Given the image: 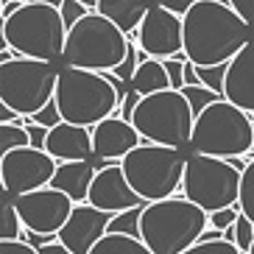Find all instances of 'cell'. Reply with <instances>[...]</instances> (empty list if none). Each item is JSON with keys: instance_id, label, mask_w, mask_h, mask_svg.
Segmentation results:
<instances>
[{"instance_id": "ffe728a7", "label": "cell", "mask_w": 254, "mask_h": 254, "mask_svg": "<svg viewBox=\"0 0 254 254\" xmlns=\"http://www.w3.org/2000/svg\"><path fill=\"white\" fill-rule=\"evenodd\" d=\"M154 0H98V14H104L106 20H112L126 37H131L140 23L145 20L148 8Z\"/></svg>"}, {"instance_id": "60d3db41", "label": "cell", "mask_w": 254, "mask_h": 254, "mask_svg": "<svg viewBox=\"0 0 254 254\" xmlns=\"http://www.w3.org/2000/svg\"><path fill=\"white\" fill-rule=\"evenodd\" d=\"M23 115H17L11 106H6V104H0V123H23Z\"/></svg>"}, {"instance_id": "484cf974", "label": "cell", "mask_w": 254, "mask_h": 254, "mask_svg": "<svg viewBox=\"0 0 254 254\" xmlns=\"http://www.w3.org/2000/svg\"><path fill=\"white\" fill-rule=\"evenodd\" d=\"M145 207V204H142ZM142 207L126 209V212H118L112 215V224H109V232H118V235H128V238H140V221H142ZM142 240V238H140Z\"/></svg>"}, {"instance_id": "f546056e", "label": "cell", "mask_w": 254, "mask_h": 254, "mask_svg": "<svg viewBox=\"0 0 254 254\" xmlns=\"http://www.w3.org/2000/svg\"><path fill=\"white\" fill-rule=\"evenodd\" d=\"M182 254H243L232 240H212V243H195V246H190L187 252Z\"/></svg>"}, {"instance_id": "5b68a950", "label": "cell", "mask_w": 254, "mask_h": 254, "mask_svg": "<svg viewBox=\"0 0 254 254\" xmlns=\"http://www.w3.org/2000/svg\"><path fill=\"white\" fill-rule=\"evenodd\" d=\"M190 151L218 159L249 157L254 151V118L221 98L195 118Z\"/></svg>"}, {"instance_id": "7c38bea8", "label": "cell", "mask_w": 254, "mask_h": 254, "mask_svg": "<svg viewBox=\"0 0 254 254\" xmlns=\"http://www.w3.org/2000/svg\"><path fill=\"white\" fill-rule=\"evenodd\" d=\"M14 201L25 229L39 232V235H56V238H59L62 226L70 221L75 209L73 198L62 190H56V187H42V190H34V193L17 195Z\"/></svg>"}, {"instance_id": "cb8c5ba5", "label": "cell", "mask_w": 254, "mask_h": 254, "mask_svg": "<svg viewBox=\"0 0 254 254\" xmlns=\"http://www.w3.org/2000/svg\"><path fill=\"white\" fill-rule=\"evenodd\" d=\"M31 145V134L23 123H0V157L8 151L17 148H28Z\"/></svg>"}, {"instance_id": "7a4b0ae2", "label": "cell", "mask_w": 254, "mask_h": 254, "mask_svg": "<svg viewBox=\"0 0 254 254\" xmlns=\"http://www.w3.org/2000/svg\"><path fill=\"white\" fill-rule=\"evenodd\" d=\"M67 42V25L62 11L45 3H23L14 14L0 17V51L42 62H62Z\"/></svg>"}, {"instance_id": "e575fe53", "label": "cell", "mask_w": 254, "mask_h": 254, "mask_svg": "<svg viewBox=\"0 0 254 254\" xmlns=\"http://www.w3.org/2000/svg\"><path fill=\"white\" fill-rule=\"evenodd\" d=\"M23 126L28 128V134H31V145H34V148H42V151H45L48 131H51V128H45V126H39V123H34L31 118L23 120Z\"/></svg>"}, {"instance_id": "bcb514c9", "label": "cell", "mask_w": 254, "mask_h": 254, "mask_svg": "<svg viewBox=\"0 0 254 254\" xmlns=\"http://www.w3.org/2000/svg\"><path fill=\"white\" fill-rule=\"evenodd\" d=\"M249 254H254V246H252V252H249Z\"/></svg>"}, {"instance_id": "f6af8a7d", "label": "cell", "mask_w": 254, "mask_h": 254, "mask_svg": "<svg viewBox=\"0 0 254 254\" xmlns=\"http://www.w3.org/2000/svg\"><path fill=\"white\" fill-rule=\"evenodd\" d=\"M78 3H84L90 11H95V8H98V0H78Z\"/></svg>"}, {"instance_id": "74e56055", "label": "cell", "mask_w": 254, "mask_h": 254, "mask_svg": "<svg viewBox=\"0 0 254 254\" xmlns=\"http://www.w3.org/2000/svg\"><path fill=\"white\" fill-rule=\"evenodd\" d=\"M157 6H162V8H168V11H173V14H179V17H185L190 8L195 6V3H201V0H154Z\"/></svg>"}, {"instance_id": "6da1fadb", "label": "cell", "mask_w": 254, "mask_h": 254, "mask_svg": "<svg viewBox=\"0 0 254 254\" xmlns=\"http://www.w3.org/2000/svg\"><path fill=\"white\" fill-rule=\"evenodd\" d=\"M185 56L198 67L229 64L243 45L254 39V28L221 0H201L185 17Z\"/></svg>"}, {"instance_id": "7dc6e473", "label": "cell", "mask_w": 254, "mask_h": 254, "mask_svg": "<svg viewBox=\"0 0 254 254\" xmlns=\"http://www.w3.org/2000/svg\"><path fill=\"white\" fill-rule=\"evenodd\" d=\"M23 3H25V0H23Z\"/></svg>"}, {"instance_id": "8992f818", "label": "cell", "mask_w": 254, "mask_h": 254, "mask_svg": "<svg viewBox=\"0 0 254 254\" xmlns=\"http://www.w3.org/2000/svg\"><path fill=\"white\" fill-rule=\"evenodd\" d=\"M128 37L112 20L90 11L81 23L67 31V42L62 53V67H81L95 73H115L126 59Z\"/></svg>"}, {"instance_id": "30bf717a", "label": "cell", "mask_w": 254, "mask_h": 254, "mask_svg": "<svg viewBox=\"0 0 254 254\" xmlns=\"http://www.w3.org/2000/svg\"><path fill=\"white\" fill-rule=\"evenodd\" d=\"M240 179H243V171H238L232 159L193 154V157H187L182 190H185V198H190L195 207H201L207 215H212L218 209L238 207Z\"/></svg>"}, {"instance_id": "c3c4849f", "label": "cell", "mask_w": 254, "mask_h": 254, "mask_svg": "<svg viewBox=\"0 0 254 254\" xmlns=\"http://www.w3.org/2000/svg\"><path fill=\"white\" fill-rule=\"evenodd\" d=\"M252 118H254V115H252Z\"/></svg>"}, {"instance_id": "b9f144b4", "label": "cell", "mask_w": 254, "mask_h": 254, "mask_svg": "<svg viewBox=\"0 0 254 254\" xmlns=\"http://www.w3.org/2000/svg\"><path fill=\"white\" fill-rule=\"evenodd\" d=\"M39 254H73L64 243H59V240H53V243H48V246L39 249Z\"/></svg>"}, {"instance_id": "7402d4cb", "label": "cell", "mask_w": 254, "mask_h": 254, "mask_svg": "<svg viewBox=\"0 0 254 254\" xmlns=\"http://www.w3.org/2000/svg\"><path fill=\"white\" fill-rule=\"evenodd\" d=\"M90 254H154L140 238H128L118 232H106L104 238L95 243Z\"/></svg>"}, {"instance_id": "52a82bcc", "label": "cell", "mask_w": 254, "mask_h": 254, "mask_svg": "<svg viewBox=\"0 0 254 254\" xmlns=\"http://www.w3.org/2000/svg\"><path fill=\"white\" fill-rule=\"evenodd\" d=\"M187 154L182 148H168L157 142H142L128 157H123L120 168L126 173L128 185L134 187L145 204L173 198L185 179Z\"/></svg>"}, {"instance_id": "ba28073f", "label": "cell", "mask_w": 254, "mask_h": 254, "mask_svg": "<svg viewBox=\"0 0 254 254\" xmlns=\"http://www.w3.org/2000/svg\"><path fill=\"white\" fill-rule=\"evenodd\" d=\"M134 128L145 142H157L168 148H190V137L195 126V112L182 90H162L145 95L137 106Z\"/></svg>"}, {"instance_id": "8fae6325", "label": "cell", "mask_w": 254, "mask_h": 254, "mask_svg": "<svg viewBox=\"0 0 254 254\" xmlns=\"http://www.w3.org/2000/svg\"><path fill=\"white\" fill-rule=\"evenodd\" d=\"M59 162L42 148H17L0 157V187L11 195H25L51 187Z\"/></svg>"}, {"instance_id": "277c9868", "label": "cell", "mask_w": 254, "mask_h": 254, "mask_svg": "<svg viewBox=\"0 0 254 254\" xmlns=\"http://www.w3.org/2000/svg\"><path fill=\"white\" fill-rule=\"evenodd\" d=\"M56 106L62 120L95 128L98 123L115 118L120 112V98L104 73L81 67H59L56 81Z\"/></svg>"}, {"instance_id": "836d02e7", "label": "cell", "mask_w": 254, "mask_h": 254, "mask_svg": "<svg viewBox=\"0 0 254 254\" xmlns=\"http://www.w3.org/2000/svg\"><path fill=\"white\" fill-rule=\"evenodd\" d=\"M31 120L39 123V126H45V128L59 126V123H62V112H59V106H56V101H51V104H48L45 109H39L37 115H31Z\"/></svg>"}, {"instance_id": "4316f807", "label": "cell", "mask_w": 254, "mask_h": 254, "mask_svg": "<svg viewBox=\"0 0 254 254\" xmlns=\"http://www.w3.org/2000/svg\"><path fill=\"white\" fill-rule=\"evenodd\" d=\"M224 238L232 240V243H235L243 254L252 252V246H254V224L243 215V212H240V218L235 221V226H229V229L224 232Z\"/></svg>"}, {"instance_id": "9c48e42d", "label": "cell", "mask_w": 254, "mask_h": 254, "mask_svg": "<svg viewBox=\"0 0 254 254\" xmlns=\"http://www.w3.org/2000/svg\"><path fill=\"white\" fill-rule=\"evenodd\" d=\"M59 70L56 62L17 56L0 64V104L11 106L17 115L31 118L45 109L56 95Z\"/></svg>"}, {"instance_id": "ee69618b", "label": "cell", "mask_w": 254, "mask_h": 254, "mask_svg": "<svg viewBox=\"0 0 254 254\" xmlns=\"http://www.w3.org/2000/svg\"><path fill=\"white\" fill-rule=\"evenodd\" d=\"M25 3H45V6H56V8H62V3H64V0H25Z\"/></svg>"}, {"instance_id": "f35d334b", "label": "cell", "mask_w": 254, "mask_h": 254, "mask_svg": "<svg viewBox=\"0 0 254 254\" xmlns=\"http://www.w3.org/2000/svg\"><path fill=\"white\" fill-rule=\"evenodd\" d=\"M229 6L254 28V0H229Z\"/></svg>"}, {"instance_id": "8d00e7d4", "label": "cell", "mask_w": 254, "mask_h": 254, "mask_svg": "<svg viewBox=\"0 0 254 254\" xmlns=\"http://www.w3.org/2000/svg\"><path fill=\"white\" fill-rule=\"evenodd\" d=\"M140 101H142V95L137 90H128V95L123 98V104H120V118L123 120H131L134 118V112H137V106H140Z\"/></svg>"}, {"instance_id": "f1b7e54d", "label": "cell", "mask_w": 254, "mask_h": 254, "mask_svg": "<svg viewBox=\"0 0 254 254\" xmlns=\"http://www.w3.org/2000/svg\"><path fill=\"white\" fill-rule=\"evenodd\" d=\"M198 67V64H195ZM226 70L229 64H215V67H198V78L207 90H215L218 95H224V84H226Z\"/></svg>"}, {"instance_id": "ac0fdd59", "label": "cell", "mask_w": 254, "mask_h": 254, "mask_svg": "<svg viewBox=\"0 0 254 254\" xmlns=\"http://www.w3.org/2000/svg\"><path fill=\"white\" fill-rule=\"evenodd\" d=\"M224 98L240 106L243 112L254 115V39L229 62L224 84Z\"/></svg>"}, {"instance_id": "44dd1931", "label": "cell", "mask_w": 254, "mask_h": 254, "mask_svg": "<svg viewBox=\"0 0 254 254\" xmlns=\"http://www.w3.org/2000/svg\"><path fill=\"white\" fill-rule=\"evenodd\" d=\"M131 90H137L142 98L154 95V92H162V90H171V78H168L165 62L148 56V59L137 67L134 78H131Z\"/></svg>"}, {"instance_id": "d6986e66", "label": "cell", "mask_w": 254, "mask_h": 254, "mask_svg": "<svg viewBox=\"0 0 254 254\" xmlns=\"http://www.w3.org/2000/svg\"><path fill=\"white\" fill-rule=\"evenodd\" d=\"M95 173L98 171H95V165H92V159L90 162H59L56 176L51 179V187L67 193L75 204H87Z\"/></svg>"}, {"instance_id": "ab89813d", "label": "cell", "mask_w": 254, "mask_h": 254, "mask_svg": "<svg viewBox=\"0 0 254 254\" xmlns=\"http://www.w3.org/2000/svg\"><path fill=\"white\" fill-rule=\"evenodd\" d=\"M20 240L31 243L34 249H42V246H48V243H53V240H59V238H56V235H39V232H28V229H25Z\"/></svg>"}, {"instance_id": "4fadbf2b", "label": "cell", "mask_w": 254, "mask_h": 254, "mask_svg": "<svg viewBox=\"0 0 254 254\" xmlns=\"http://www.w3.org/2000/svg\"><path fill=\"white\" fill-rule=\"evenodd\" d=\"M137 42L154 59H173L185 53V20L168 8L151 3L145 20L137 28Z\"/></svg>"}, {"instance_id": "3957f363", "label": "cell", "mask_w": 254, "mask_h": 254, "mask_svg": "<svg viewBox=\"0 0 254 254\" xmlns=\"http://www.w3.org/2000/svg\"><path fill=\"white\" fill-rule=\"evenodd\" d=\"M209 226V215L185 195L165 201H151L142 207V243L154 254H182L198 243L201 232Z\"/></svg>"}, {"instance_id": "1f68e13d", "label": "cell", "mask_w": 254, "mask_h": 254, "mask_svg": "<svg viewBox=\"0 0 254 254\" xmlns=\"http://www.w3.org/2000/svg\"><path fill=\"white\" fill-rule=\"evenodd\" d=\"M59 11H62V20H64V25H67V31L73 28L75 23H81L84 17L90 14V8L84 6V3H78V0H64Z\"/></svg>"}, {"instance_id": "9a60e30c", "label": "cell", "mask_w": 254, "mask_h": 254, "mask_svg": "<svg viewBox=\"0 0 254 254\" xmlns=\"http://www.w3.org/2000/svg\"><path fill=\"white\" fill-rule=\"evenodd\" d=\"M109 212H101L92 204H75L70 221L59 232V243H64L73 254H90L98 240L109 232Z\"/></svg>"}, {"instance_id": "681fc988", "label": "cell", "mask_w": 254, "mask_h": 254, "mask_svg": "<svg viewBox=\"0 0 254 254\" xmlns=\"http://www.w3.org/2000/svg\"><path fill=\"white\" fill-rule=\"evenodd\" d=\"M246 254H249V252H246Z\"/></svg>"}, {"instance_id": "d4e9b609", "label": "cell", "mask_w": 254, "mask_h": 254, "mask_svg": "<svg viewBox=\"0 0 254 254\" xmlns=\"http://www.w3.org/2000/svg\"><path fill=\"white\" fill-rule=\"evenodd\" d=\"M246 171H243V179H240V212L254 224V151L246 157Z\"/></svg>"}, {"instance_id": "e0dca14e", "label": "cell", "mask_w": 254, "mask_h": 254, "mask_svg": "<svg viewBox=\"0 0 254 254\" xmlns=\"http://www.w3.org/2000/svg\"><path fill=\"white\" fill-rule=\"evenodd\" d=\"M45 151L56 162H90V159H95L92 128L62 120L59 126H53L48 131Z\"/></svg>"}, {"instance_id": "603a6c76", "label": "cell", "mask_w": 254, "mask_h": 254, "mask_svg": "<svg viewBox=\"0 0 254 254\" xmlns=\"http://www.w3.org/2000/svg\"><path fill=\"white\" fill-rule=\"evenodd\" d=\"M14 198L17 195H11V193L3 190V198H0V240H20L23 232H25Z\"/></svg>"}, {"instance_id": "83f0119b", "label": "cell", "mask_w": 254, "mask_h": 254, "mask_svg": "<svg viewBox=\"0 0 254 254\" xmlns=\"http://www.w3.org/2000/svg\"><path fill=\"white\" fill-rule=\"evenodd\" d=\"M182 92H185V98L190 101V106H193L195 118H198V115H201L209 104H215V101H221V98H224V95H218L215 90H207L204 84H198V87H185Z\"/></svg>"}, {"instance_id": "4dcf8cb0", "label": "cell", "mask_w": 254, "mask_h": 254, "mask_svg": "<svg viewBox=\"0 0 254 254\" xmlns=\"http://www.w3.org/2000/svg\"><path fill=\"white\" fill-rule=\"evenodd\" d=\"M165 62V70H168V78H171V90H185V62L187 56L179 53L173 59H162Z\"/></svg>"}, {"instance_id": "7bdbcfd3", "label": "cell", "mask_w": 254, "mask_h": 254, "mask_svg": "<svg viewBox=\"0 0 254 254\" xmlns=\"http://www.w3.org/2000/svg\"><path fill=\"white\" fill-rule=\"evenodd\" d=\"M212 240H224V232L215 229V226H207V229L201 232V238H198V243H212Z\"/></svg>"}, {"instance_id": "2e32d148", "label": "cell", "mask_w": 254, "mask_h": 254, "mask_svg": "<svg viewBox=\"0 0 254 254\" xmlns=\"http://www.w3.org/2000/svg\"><path fill=\"white\" fill-rule=\"evenodd\" d=\"M142 134L134 128L131 120H123L120 115L104 120L92 128V145H95L98 159H112V162H123L137 145H142Z\"/></svg>"}, {"instance_id": "5bb4252c", "label": "cell", "mask_w": 254, "mask_h": 254, "mask_svg": "<svg viewBox=\"0 0 254 254\" xmlns=\"http://www.w3.org/2000/svg\"><path fill=\"white\" fill-rule=\"evenodd\" d=\"M87 204H92V207L101 209V212L118 215V212H126V209L142 207L145 201L134 193V187L128 185L120 162H115V165H109V168H104V171L95 173Z\"/></svg>"}, {"instance_id": "d6a6232c", "label": "cell", "mask_w": 254, "mask_h": 254, "mask_svg": "<svg viewBox=\"0 0 254 254\" xmlns=\"http://www.w3.org/2000/svg\"><path fill=\"white\" fill-rule=\"evenodd\" d=\"M240 218V207H229V209H218L209 215V226H215V229L226 232L229 226H235V221Z\"/></svg>"}, {"instance_id": "d590c367", "label": "cell", "mask_w": 254, "mask_h": 254, "mask_svg": "<svg viewBox=\"0 0 254 254\" xmlns=\"http://www.w3.org/2000/svg\"><path fill=\"white\" fill-rule=\"evenodd\" d=\"M0 254H39V249L25 240H0Z\"/></svg>"}]
</instances>
